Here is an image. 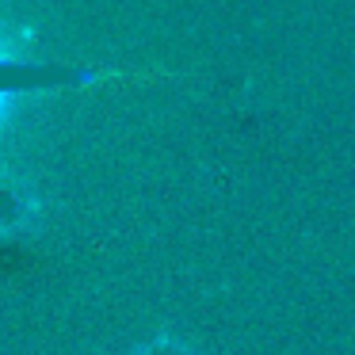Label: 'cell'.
Here are the masks:
<instances>
[{"label": "cell", "instance_id": "obj_2", "mask_svg": "<svg viewBox=\"0 0 355 355\" xmlns=\"http://www.w3.org/2000/svg\"><path fill=\"white\" fill-rule=\"evenodd\" d=\"M4 58H8V50H4V42H0V62H4Z\"/></svg>", "mask_w": 355, "mask_h": 355}, {"label": "cell", "instance_id": "obj_1", "mask_svg": "<svg viewBox=\"0 0 355 355\" xmlns=\"http://www.w3.org/2000/svg\"><path fill=\"white\" fill-rule=\"evenodd\" d=\"M8 103H12V96H8V92H0V119H4V111H8Z\"/></svg>", "mask_w": 355, "mask_h": 355}]
</instances>
